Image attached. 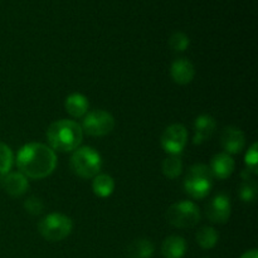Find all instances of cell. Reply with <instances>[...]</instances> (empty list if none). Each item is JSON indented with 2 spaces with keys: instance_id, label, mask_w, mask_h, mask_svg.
Returning a JSON list of instances; mask_svg holds the SVG:
<instances>
[{
  "instance_id": "obj_22",
  "label": "cell",
  "mask_w": 258,
  "mask_h": 258,
  "mask_svg": "<svg viewBox=\"0 0 258 258\" xmlns=\"http://www.w3.org/2000/svg\"><path fill=\"white\" fill-rule=\"evenodd\" d=\"M239 197L244 203H252L257 197V185L252 179L243 180L239 186Z\"/></svg>"
},
{
  "instance_id": "obj_10",
  "label": "cell",
  "mask_w": 258,
  "mask_h": 258,
  "mask_svg": "<svg viewBox=\"0 0 258 258\" xmlns=\"http://www.w3.org/2000/svg\"><path fill=\"white\" fill-rule=\"evenodd\" d=\"M221 144L224 153L229 155L239 154L246 145V136L243 131L234 126H228L221 134Z\"/></svg>"
},
{
  "instance_id": "obj_21",
  "label": "cell",
  "mask_w": 258,
  "mask_h": 258,
  "mask_svg": "<svg viewBox=\"0 0 258 258\" xmlns=\"http://www.w3.org/2000/svg\"><path fill=\"white\" fill-rule=\"evenodd\" d=\"M14 163V154L7 144L0 141V175L8 174L12 170Z\"/></svg>"
},
{
  "instance_id": "obj_15",
  "label": "cell",
  "mask_w": 258,
  "mask_h": 258,
  "mask_svg": "<svg viewBox=\"0 0 258 258\" xmlns=\"http://www.w3.org/2000/svg\"><path fill=\"white\" fill-rule=\"evenodd\" d=\"M66 111L70 113L72 117L81 118L85 117L86 113L88 112L90 108V103L86 96L81 95V93H72L66 98L64 102Z\"/></svg>"
},
{
  "instance_id": "obj_16",
  "label": "cell",
  "mask_w": 258,
  "mask_h": 258,
  "mask_svg": "<svg viewBox=\"0 0 258 258\" xmlns=\"http://www.w3.org/2000/svg\"><path fill=\"white\" fill-rule=\"evenodd\" d=\"M186 251V242L180 236H170L165 238L161 246L164 258H183Z\"/></svg>"
},
{
  "instance_id": "obj_24",
  "label": "cell",
  "mask_w": 258,
  "mask_h": 258,
  "mask_svg": "<svg viewBox=\"0 0 258 258\" xmlns=\"http://www.w3.org/2000/svg\"><path fill=\"white\" fill-rule=\"evenodd\" d=\"M257 161H258V145L257 143H253L251 148L247 150L246 156H244V163L247 165V170L251 171L253 175H256L257 171Z\"/></svg>"
},
{
  "instance_id": "obj_5",
  "label": "cell",
  "mask_w": 258,
  "mask_h": 258,
  "mask_svg": "<svg viewBox=\"0 0 258 258\" xmlns=\"http://www.w3.org/2000/svg\"><path fill=\"white\" fill-rule=\"evenodd\" d=\"M72 229V219L62 213L48 214L38 224L40 236L49 242L63 241L70 236Z\"/></svg>"
},
{
  "instance_id": "obj_13",
  "label": "cell",
  "mask_w": 258,
  "mask_h": 258,
  "mask_svg": "<svg viewBox=\"0 0 258 258\" xmlns=\"http://www.w3.org/2000/svg\"><path fill=\"white\" fill-rule=\"evenodd\" d=\"M171 78L178 85H188L193 81L194 76H196V68L194 64L186 58H179V59L174 60L170 68Z\"/></svg>"
},
{
  "instance_id": "obj_12",
  "label": "cell",
  "mask_w": 258,
  "mask_h": 258,
  "mask_svg": "<svg viewBox=\"0 0 258 258\" xmlns=\"http://www.w3.org/2000/svg\"><path fill=\"white\" fill-rule=\"evenodd\" d=\"M217 122L213 116L201 115L194 121V139L193 143L196 145L206 143L216 133Z\"/></svg>"
},
{
  "instance_id": "obj_23",
  "label": "cell",
  "mask_w": 258,
  "mask_h": 258,
  "mask_svg": "<svg viewBox=\"0 0 258 258\" xmlns=\"http://www.w3.org/2000/svg\"><path fill=\"white\" fill-rule=\"evenodd\" d=\"M189 37L183 32H175L169 38V47L174 52H184L189 47Z\"/></svg>"
},
{
  "instance_id": "obj_18",
  "label": "cell",
  "mask_w": 258,
  "mask_h": 258,
  "mask_svg": "<svg viewBox=\"0 0 258 258\" xmlns=\"http://www.w3.org/2000/svg\"><path fill=\"white\" fill-rule=\"evenodd\" d=\"M153 254L154 244L149 239H135L127 247L128 258H151Z\"/></svg>"
},
{
  "instance_id": "obj_14",
  "label": "cell",
  "mask_w": 258,
  "mask_h": 258,
  "mask_svg": "<svg viewBox=\"0 0 258 258\" xmlns=\"http://www.w3.org/2000/svg\"><path fill=\"white\" fill-rule=\"evenodd\" d=\"M234 166H236V163H234L232 155L227 153H219L212 158L209 169H211L214 178L223 180V179L229 178L233 174Z\"/></svg>"
},
{
  "instance_id": "obj_17",
  "label": "cell",
  "mask_w": 258,
  "mask_h": 258,
  "mask_svg": "<svg viewBox=\"0 0 258 258\" xmlns=\"http://www.w3.org/2000/svg\"><path fill=\"white\" fill-rule=\"evenodd\" d=\"M92 190L100 198H108L115 190V180L107 174H97L93 178Z\"/></svg>"
},
{
  "instance_id": "obj_1",
  "label": "cell",
  "mask_w": 258,
  "mask_h": 258,
  "mask_svg": "<svg viewBox=\"0 0 258 258\" xmlns=\"http://www.w3.org/2000/svg\"><path fill=\"white\" fill-rule=\"evenodd\" d=\"M17 166L27 178L44 179L55 170L57 155L44 144H25L17 154Z\"/></svg>"
},
{
  "instance_id": "obj_9",
  "label": "cell",
  "mask_w": 258,
  "mask_h": 258,
  "mask_svg": "<svg viewBox=\"0 0 258 258\" xmlns=\"http://www.w3.org/2000/svg\"><path fill=\"white\" fill-rule=\"evenodd\" d=\"M232 213L231 199L227 194H217L208 203L206 208V216L212 223L223 224L229 219Z\"/></svg>"
},
{
  "instance_id": "obj_3",
  "label": "cell",
  "mask_w": 258,
  "mask_h": 258,
  "mask_svg": "<svg viewBox=\"0 0 258 258\" xmlns=\"http://www.w3.org/2000/svg\"><path fill=\"white\" fill-rule=\"evenodd\" d=\"M102 159L100 153L91 146H82L73 151L71 156V169L82 179H93L100 174Z\"/></svg>"
},
{
  "instance_id": "obj_7",
  "label": "cell",
  "mask_w": 258,
  "mask_h": 258,
  "mask_svg": "<svg viewBox=\"0 0 258 258\" xmlns=\"http://www.w3.org/2000/svg\"><path fill=\"white\" fill-rule=\"evenodd\" d=\"M81 127L83 134L93 138H101L112 133L115 128V118L105 110H93L86 113Z\"/></svg>"
},
{
  "instance_id": "obj_2",
  "label": "cell",
  "mask_w": 258,
  "mask_h": 258,
  "mask_svg": "<svg viewBox=\"0 0 258 258\" xmlns=\"http://www.w3.org/2000/svg\"><path fill=\"white\" fill-rule=\"evenodd\" d=\"M49 148L60 153H70L78 149L83 140L82 127L73 120H58L47 130Z\"/></svg>"
},
{
  "instance_id": "obj_4",
  "label": "cell",
  "mask_w": 258,
  "mask_h": 258,
  "mask_svg": "<svg viewBox=\"0 0 258 258\" xmlns=\"http://www.w3.org/2000/svg\"><path fill=\"white\" fill-rule=\"evenodd\" d=\"M213 174L208 165L196 164L184 179V189L194 199H204L213 188Z\"/></svg>"
},
{
  "instance_id": "obj_6",
  "label": "cell",
  "mask_w": 258,
  "mask_h": 258,
  "mask_svg": "<svg viewBox=\"0 0 258 258\" xmlns=\"http://www.w3.org/2000/svg\"><path fill=\"white\" fill-rule=\"evenodd\" d=\"M166 221L176 228H191L201 221V211L194 202L181 201L169 207Z\"/></svg>"
},
{
  "instance_id": "obj_25",
  "label": "cell",
  "mask_w": 258,
  "mask_h": 258,
  "mask_svg": "<svg viewBox=\"0 0 258 258\" xmlns=\"http://www.w3.org/2000/svg\"><path fill=\"white\" fill-rule=\"evenodd\" d=\"M24 208L32 216H39L43 212V209H44V204H43V202L39 198L30 197V198H28L24 202Z\"/></svg>"
},
{
  "instance_id": "obj_26",
  "label": "cell",
  "mask_w": 258,
  "mask_h": 258,
  "mask_svg": "<svg viewBox=\"0 0 258 258\" xmlns=\"http://www.w3.org/2000/svg\"><path fill=\"white\" fill-rule=\"evenodd\" d=\"M239 258H258L257 249H251V251H247L246 253L242 254Z\"/></svg>"
},
{
  "instance_id": "obj_20",
  "label": "cell",
  "mask_w": 258,
  "mask_h": 258,
  "mask_svg": "<svg viewBox=\"0 0 258 258\" xmlns=\"http://www.w3.org/2000/svg\"><path fill=\"white\" fill-rule=\"evenodd\" d=\"M181 171H183V163L179 155H170L163 161V173L166 178H178Z\"/></svg>"
},
{
  "instance_id": "obj_19",
  "label": "cell",
  "mask_w": 258,
  "mask_h": 258,
  "mask_svg": "<svg viewBox=\"0 0 258 258\" xmlns=\"http://www.w3.org/2000/svg\"><path fill=\"white\" fill-rule=\"evenodd\" d=\"M197 243L202 247L203 249H212L216 247L218 243L219 234L213 227H202L198 232H197Z\"/></svg>"
},
{
  "instance_id": "obj_8",
  "label": "cell",
  "mask_w": 258,
  "mask_h": 258,
  "mask_svg": "<svg viewBox=\"0 0 258 258\" xmlns=\"http://www.w3.org/2000/svg\"><path fill=\"white\" fill-rule=\"evenodd\" d=\"M164 151L170 155H179L188 143V131L181 123H173L164 130L160 138Z\"/></svg>"
},
{
  "instance_id": "obj_11",
  "label": "cell",
  "mask_w": 258,
  "mask_h": 258,
  "mask_svg": "<svg viewBox=\"0 0 258 258\" xmlns=\"http://www.w3.org/2000/svg\"><path fill=\"white\" fill-rule=\"evenodd\" d=\"M0 186L7 194L12 197H22L29 189V181L20 171L18 173H8L0 175Z\"/></svg>"
}]
</instances>
